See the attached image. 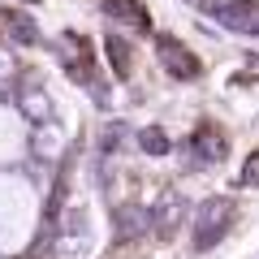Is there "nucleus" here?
Listing matches in <instances>:
<instances>
[{"label": "nucleus", "mask_w": 259, "mask_h": 259, "mask_svg": "<svg viewBox=\"0 0 259 259\" xmlns=\"http://www.w3.org/2000/svg\"><path fill=\"white\" fill-rule=\"evenodd\" d=\"M229 221H233L229 199H207V203L199 207V216H194V250H212L216 242L225 238Z\"/></svg>", "instance_id": "nucleus-1"}, {"label": "nucleus", "mask_w": 259, "mask_h": 259, "mask_svg": "<svg viewBox=\"0 0 259 259\" xmlns=\"http://www.w3.org/2000/svg\"><path fill=\"white\" fill-rule=\"evenodd\" d=\"M156 56H160V65H164L173 78H199L203 74L199 56H194L182 39H173V35H156Z\"/></svg>", "instance_id": "nucleus-2"}, {"label": "nucleus", "mask_w": 259, "mask_h": 259, "mask_svg": "<svg viewBox=\"0 0 259 259\" xmlns=\"http://www.w3.org/2000/svg\"><path fill=\"white\" fill-rule=\"evenodd\" d=\"M207 13H212L221 26L238 30V35H255L259 39V5L255 0H229V5H207Z\"/></svg>", "instance_id": "nucleus-3"}, {"label": "nucleus", "mask_w": 259, "mask_h": 259, "mask_svg": "<svg viewBox=\"0 0 259 259\" xmlns=\"http://www.w3.org/2000/svg\"><path fill=\"white\" fill-rule=\"evenodd\" d=\"M0 26L9 30V35L18 39V44H35V39H39L35 18H30L26 9H13V5H9V9H0Z\"/></svg>", "instance_id": "nucleus-4"}, {"label": "nucleus", "mask_w": 259, "mask_h": 259, "mask_svg": "<svg viewBox=\"0 0 259 259\" xmlns=\"http://www.w3.org/2000/svg\"><path fill=\"white\" fill-rule=\"evenodd\" d=\"M104 13L112 22H125V26H139V30H151V18L139 0H104Z\"/></svg>", "instance_id": "nucleus-5"}, {"label": "nucleus", "mask_w": 259, "mask_h": 259, "mask_svg": "<svg viewBox=\"0 0 259 259\" xmlns=\"http://www.w3.org/2000/svg\"><path fill=\"white\" fill-rule=\"evenodd\" d=\"M104 52H108V61H112V74L125 78L130 74V44L121 35H108V39H104Z\"/></svg>", "instance_id": "nucleus-6"}, {"label": "nucleus", "mask_w": 259, "mask_h": 259, "mask_svg": "<svg viewBox=\"0 0 259 259\" xmlns=\"http://www.w3.org/2000/svg\"><path fill=\"white\" fill-rule=\"evenodd\" d=\"M194 151H199L203 160H221L225 156V139L216 134V130H199V134H194Z\"/></svg>", "instance_id": "nucleus-7"}, {"label": "nucleus", "mask_w": 259, "mask_h": 259, "mask_svg": "<svg viewBox=\"0 0 259 259\" xmlns=\"http://www.w3.org/2000/svg\"><path fill=\"white\" fill-rule=\"evenodd\" d=\"M117 229H121V238H134V233L151 229V212H121L117 216Z\"/></svg>", "instance_id": "nucleus-8"}, {"label": "nucleus", "mask_w": 259, "mask_h": 259, "mask_svg": "<svg viewBox=\"0 0 259 259\" xmlns=\"http://www.w3.org/2000/svg\"><path fill=\"white\" fill-rule=\"evenodd\" d=\"M139 147L147 151V156H164V151L173 147V143H168V134H164V130H156V125H151V130H143V134H139Z\"/></svg>", "instance_id": "nucleus-9"}, {"label": "nucleus", "mask_w": 259, "mask_h": 259, "mask_svg": "<svg viewBox=\"0 0 259 259\" xmlns=\"http://www.w3.org/2000/svg\"><path fill=\"white\" fill-rule=\"evenodd\" d=\"M242 182H246V186H255V182H259V151L246 160V168H242Z\"/></svg>", "instance_id": "nucleus-10"}, {"label": "nucleus", "mask_w": 259, "mask_h": 259, "mask_svg": "<svg viewBox=\"0 0 259 259\" xmlns=\"http://www.w3.org/2000/svg\"><path fill=\"white\" fill-rule=\"evenodd\" d=\"M26 5H35V0H26Z\"/></svg>", "instance_id": "nucleus-11"}]
</instances>
